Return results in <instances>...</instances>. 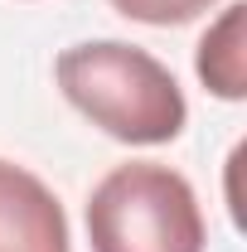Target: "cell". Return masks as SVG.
<instances>
[{"label": "cell", "mask_w": 247, "mask_h": 252, "mask_svg": "<svg viewBox=\"0 0 247 252\" xmlns=\"http://www.w3.org/2000/svg\"><path fill=\"white\" fill-rule=\"evenodd\" d=\"M54 73H59L63 97L93 126H102L112 141L165 146L189 122L175 73L136 44H122V39L73 44L59 54Z\"/></svg>", "instance_id": "1"}, {"label": "cell", "mask_w": 247, "mask_h": 252, "mask_svg": "<svg viewBox=\"0 0 247 252\" xmlns=\"http://www.w3.org/2000/svg\"><path fill=\"white\" fill-rule=\"evenodd\" d=\"M93 252H204L209 228L199 194L180 170L131 160L102 175L88 199Z\"/></svg>", "instance_id": "2"}, {"label": "cell", "mask_w": 247, "mask_h": 252, "mask_svg": "<svg viewBox=\"0 0 247 252\" xmlns=\"http://www.w3.org/2000/svg\"><path fill=\"white\" fill-rule=\"evenodd\" d=\"M0 252H68L63 204L15 160H0Z\"/></svg>", "instance_id": "3"}, {"label": "cell", "mask_w": 247, "mask_h": 252, "mask_svg": "<svg viewBox=\"0 0 247 252\" xmlns=\"http://www.w3.org/2000/svg\"><path fill=\"white\" fill-rule=\"evenodd\" d=\"M199 78L209 83L214 97H228V102H238L247 93V78H243V5H228L223 20L199 39Z\"/></svg>", "instance_id": "4"}, {"label": "cell", "mask_w": 247, "mask_h": 252, "mask_svg": "<svg viewBox=\"0 0 247 252\" xmlns=\"http://www.w3.org/2000/svg\"><path fill=\"white\" fill-rule=\"evenodd\" d=\"M209 5H218V0H112L117 15L136 20V25H155V30L189 25V20H199Z\"/></svg>", "instance_id": "5"}]
</instances>
